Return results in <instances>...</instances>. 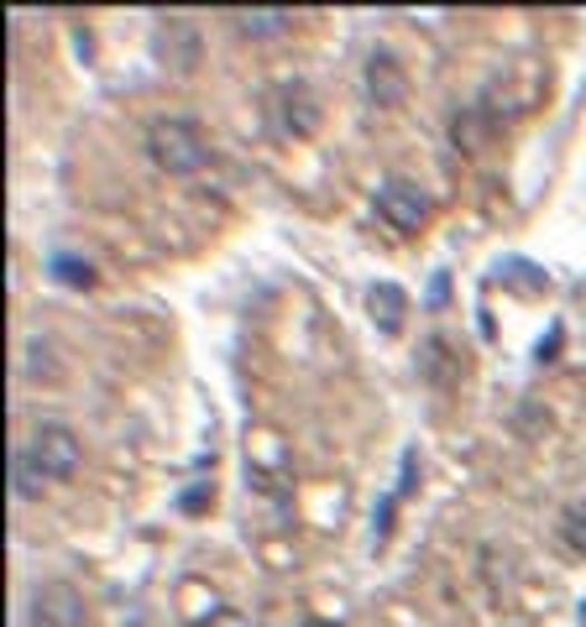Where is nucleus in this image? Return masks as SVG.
<instances>
[{
  "label": "nucleus",
  "mask_w": 586,
  "mask_h": 627,
  "mask_svg": "<svg viewBox=\"0 0 586 627\" xmlns=\"http://www.w3.org/2000/svg\"><path fill=\"white\" fill-rule=\"evenodd\" d=\"M372 199H378L382 221L393 225V231H403V236L430 221V199H424V194H419V184H409V178H382Z\"/></svg>",
  "instance_id": "nucleus-3"
},
{
  "label": "nucleus",
  "mask_w": 586,
  "mask_h": 627,
  "mask_svg": "<svg viewBox=\"0 0 586 627\" xmlns=\"http://www.w3.org/2000/svg\"><path fill=\"white\" fill-rule=\"evenodd\" d=\"M446 288H450V283H446V272H434V283H430V308L446 304Z\"/></svg>",
  "instance_id": "nucleus-14"
},
{
  "label": "nucleus",
  "mask_w": 586,
  "mask_h": 627,
  "mask_svg": "<svg viewBox=\"0 0 586 627\" xmlns=\"http://www.w3.org/2000/svg\"><path fill=\"white\" fill-rule=\"evenodd\" d=\"M367 304H372V314H378L382 335H398V324H403V314H409V298H403V288H393V283H378V288L367 293Z\"/></svg>",
  "instance_id": "nucleus-7"
},
{
  "label": "nucleus",
  "mask_w": 586,
  "mask_h": 627,
  "mask_svg": "<svg viewBox=\"0 0 586 627\" xmlns=\"http://www.w3.org/2000/svg\"><path fill=\"white\" fill-rule=\"evenodd\" d=\"M27 627H85V596L64 580L37 586L32 607H27Z\"/></svg>",
  "instance_id": "nucleus-4"
},
{
  "label": "nucleus",
  "mask_w": 586,
  "mask_h": 627,
  "mask_svg": "<svg viewBox=\"0 0 586 627\" xmlns=\"http://www.w3.org/2000/svg\"><path fill=\"white\" fill-rule=\"evenodd\" d=\"M367 95L378 105H403L409 79H403V63H398L393 52H372V58H367Z\"/></svg>",
  "instance_id": "nucleus-5"
},
{
  "label": "nucleus",
  "mask_w": 586,
  "mask_h": 627,
  "mask_svg": "<svg viewBox=\"0 0 586 627\" xmlns=\"http://www.w3.org/2000/svg\"><path fill=\"white\" fill-rule=\"evenodd\" d=\"M52 277H58L64 288H89V283H95V267H89L85 256L58 252V256H52Z\"/></svg>",
  "instance_id": "nucleus-10"
},
{
  "label": "nucleus",
  "mask_w": 586,
  "mask_h": 627,
  "mask_svg": "<svg viewBox=\"0 0 586 627\" xmlns=\"http://www.w3.org/2000/svg\"><path fill=\"white\" fill-rule=\"evenodd\" d=\"M27 455L52 476V481H69L79 466H85V444L69 424H37L32 440H27Z\"/></svg>",
  "instance_id": "nucleus-2"
},
{
  "label": "nucleus",
  "mask_w": 586,
  "mask_h": 627,
  "mask_svg": "<svg viewBox=\"0 0 586 627\" xmlns=\"http://www.w3.org/2000/svg\"><path fill=\"white\" fill-rule=\"evenodd\" d=\"M205 627H252V623H246V617H236V611H209Z\"/></svg>",
  "instance_id": "nucleus-13"
},
{
  "label": "nucleus",
  "mask_w": 586,
  "mask_h": 627,
  "mask_svg": "<svg viewBox=\"0 0 586 627\" xmlns=\"http://www.w3.org/2000/svg\"><path fill=\"white\" fill-rule=\"evenodd\" d=\"M283 126H289L293 136H314V126H320V105H314L310 85H283Z\"/></svg>",
  "instance_id": "nucleus-6"
},
{
  "label": "nucleus",
  "mask_w": 586,
  "mask_h": 627,
  "mask_svg": "<svg viewBox=\"0 0 586 627\" xmlns=\"http://www.w3.org/2000/svg\"><path fill=\"white\" fill-rule=\"evenodd\" d=\"M560 533H566V543L576 549V555H586V512H582V508H566V512H560Z\"/></svg>",
  "instance_id": "nucleus-11"
},
{
  "label": "nucleus",
  "mask_w": 586,
  "mask_h": 627,
  "mask_svg": "<svg viewBox=\"0 0 586 627\" xmlns=\"http://www.w3.org/2000/svg\"><path fill=\"white\" fill-rule=\"evenodd\" d=\"M52 476L37 466L32 455H27V444H21L17 455H11V487H17V497L21 502H32V497H42V487H48Z\"/></svg>",
  "instance_id": "nucleus-9"
},
{
  "label": "nucleus",
  "mask_w": 586,
  "mask_h": 627,
  "mask_svg": "<svg viewBox=\"0 0 586 627\" xmlns=\"http://www.w3.org/2000/svg\"><path fill=\"white\" fill-rule=\"evenodd\" d=\"M293 27V11H242L236 17V32L252 37V42H267V37H283Z\"/></svg>",
  "instance_id": "nucleus-8"
},
{
  "label": "nucleus",
  "mask_w": 586,
  "mask_h": 627,
  "mask_svg": "<svg viewBox=\"0 0 586 627\" xmlns=\"http://www.w3.org/2000/svg\"><path fill=\"white\" fill-rule=\"evenodd\" d=\"M304 627H341V623H325V617H314V623H304Z\"/></svg>",
  "instance_id": "nucleus-15"
},
{
  "label": "nucleus",
  "mask_w": 586,
  "mask_h": 627,
  "mask_svg": "<svg viewBox=\"0 0 586 627\" xmlns=\"http://www.w3.org/2000/svg\"><path fill=\"white\" fill-rule=\"evenodd\" d=\"M147 157H153L163 173H173V178H194V173H205V163H209V141L194 120L163 116L147 126Z\"/></svg>",
  "instance_id": "nucleus-1"
},
{
  "label": "nucleus",
  "mask_w": 586,
  "mask_h": 627,
  "mask_svg": "<svg viewBox=\"0 0 586 627\" xmlns=\"http://www.w3.org/2000/svg\"><path fill=\"white\" fill-rule=\"evenodd\" d=\"M560 340H566V330L555 324V330H550V340H539V361H555V351H560Z\"/></svg>",
  "instance_id": "nucleus-12"
}]
</instances>
